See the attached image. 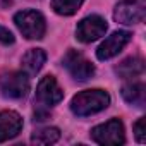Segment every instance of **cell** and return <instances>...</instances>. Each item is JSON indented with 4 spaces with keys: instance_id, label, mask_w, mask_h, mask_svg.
Returning <instances> with one entry per match:
<instances>
[{
    "instance_id": "obj_2",
    "label": "cell",
    "mask_w": 146,
    "mask_h": 146,
    "mask_svg": "<svg viewBox=\"0 0 146 146\" xmlns=\"http://www.w3.org/2000/svg\"><path fill=\"white\" fill-rule=\"evenodd\" d=\"M14 23L17 29L23 33V36L28 40H41L45 36L46 23L43 14L38 11H33V9L21 11L14 16Z\"/></svg>"
},
{
    "instance_id": "obj_16",
    "label": "cell",
    "mask_w": 146,
    "mask_h": 146,
    "mask_svg": "<svg viewBox=\"0 0 146 146\" xmlns=\"http://www.w3.org/2000/svg\"><path fill=\"white\" fill-rule=\"evenodd\" d=\"M144 125H146V117H141L136 124H134V136L139 143H144L146 141V131H144Z\"/></svg>"
},
{
    "instance_id": "obj_6",
    "label": "cell",
    "mask_w": 146,
    "mask_h": 146,
    "mask_svg": "<svg viewBox=\"0 0 146 146\" xmlns=\"http://www.w3.org/2000/svg\"><path fill=\"white\" fill-rule=\"evenodd\" d=\"M146 17V0H122L115 5L113 19L120 24H139Z\"/></svg>"
},
{
    "instance_id": "obj_13",
    "label": "cell",
    "mask_w": 146,
    "mask_h": 146,
    "mask_svg": "<svg viewBox=\"0 0 146 146\" xmlns=\"http://www.w3.org/2000/svg\"><path fill=\"white\" fill-rule=\"evenodd\" d=\"M122 98L137 108H143L146 105V86L143 83H129L122 88Z\"/></svg>"
},
{
    "instance_id": "obj_9",
    "label": "cell",
    "mask_w": 146,
    "mask_h": 146,
    "mask_svg": "<svg viewBox=\"0 0 146 146\" xmlns=\"http://www.w3.org/2000/svg\"><path fill=\"white\" fill-rule=\"evenodd\" d=\"M131 38H132V35L129 31H115V33H112L98 46V50H96L98 60H108V58L119 55V52L124 50V46L131 41Z\"/></svg>"
},
{
    "instance_id": "obj_5",
    "label": "cell",
    "mask_w": 146,
    "mask_h": 146,
    "mask_svg": "<svg viewBox=\"0 0 146 146\" xmlns=\"http://www.w3.org/2000/svg\"><path fill=\"white\" fill-rule=\"evenodd\" d=\"M29 78L26 72H11L0 78V95L9 100H21L29 91Z\"/></svg>"
},
{
    "instance_id": "obj_17",
    "label": "cell",
    "mask_w": 146,
    "mask_h": 146,
    "mask_svg": "<svg viewBox=\"0 0 146 146\" xmlns=\"http://www.w3.org/2000/svg\"><path fill=\"white\" fill-rule=\"evenodd\" d=\"M0 43H4V45L14 43V35L7 28H4V26H0Z\"/></svg>"
},
{
    "instance_id": "obj_7",
    "label": "cell",
    "mask_w": 146,
    "mask_h": 146,
    "mask_svg": "<svg viewBox=\"0 0 146 146\" xmlns=\"http://www.w3.org/2000/svg\"><path fill=\"white\" fill-rule=\"evenodd\" d=\"M107 29H108L107 21L102 16L93 14V16H88L78 23L76 38L81 43H91V41H96L98 38H102L107 33Z\"/></svg>"
},
{
    "instance_id": "obj_4",
    "label": "cell",
    "mask_w": 146,
    "mask_h": 146,
    "mask_svg": "<svg viewBox=\"0 0 146 146\" xmlns=\"http://www.w3.org/2000/svg\"><path fill=\"white\" fill-rule=\"evenodd\" d=\"M62 64L76 81H88L95 74V65L78 50H67Z\"/></svg>"
},
{
    "instance_id": "obj_12",
    "label": "cell",
    "mask_w": 146,
    "mask_h": 146,
    "mask_svg": "<svg viewBox=\"0 0 146 146\" xmlns=\"http://www.w3.org/2000/svg\"><path fill=\"white\" fill-rule=\"evenodd\" d=\"M115 72L120 79H134L144 72V60L141 57H127L117 67Z\"/></svg>"
},
{
    "instance_id": "obj_3",
    "label": "cell",
    "mask_w": 146,
    "mask_h": 146,
    "mask_svg": "<svg viewBox=\"0 0 146 146\" xmlns=\"http://www.w3.org/2000/svg\"><path fill=\"white\" fill-rule=\"evenodd\" d=\"M91 139L103 146H119L125 143L124 124L119 119H110L105 124H100L91 129Z\"/></svg>"
},
{
    "instance_id": "obj_10",
    "label": "cell",
    "mask_w": 146,
    "mask_h": 146,
    "mask_svg": "<svg viewBox=\"0 0 146 146\" xmlns=\"http://www.w3.org/2000/svg\"><path fill=\"white\" fill-rule=\"evenodd\" d=\"M23 131V119L14 110L0 112V143L16 137Z\"/></svg>"
},
{
    "instance_id": "obj_1",
    "label": "cell",
    "mask_w": 146,
    "mask_h": 146,
    "mask_svg": "<svg viewBox=\"0 0 146 146\" xmlns=\"http://www.w3.org/2000/svg\"><path fill=\"white\" fill-rule=\"evenodd\" d=\"M110 105V95L105 90H84L74 95L70 102V110L78 117L95 115Z\"/></svg>"
},
{
    "instance_id": "obj_15",
    "label": "cell",
    "mask_w": 146,
    "mask_h": 146,
    "mask_svg": "<svg viewBox=\"0 0 146 146\" xmlns=\"http://www.w3.org/2000/svg\"><path fill=\"white\" fill-rule=\"evenodd\" d=\"M84 0H52V9L58 16H72L83 5Z\"/></svg>"
},
{
    "instance_id": "obj_8",
    "label": "cell",
    "mask_w": 146,
    "mask_h": 146,
    "mask_svg": "<svg viewBox=\"0 0 146 146\" xmlns=\"http://www.w3.org/2000/svg\"><path fill=\"white\" fill-rule=\"evenodd\" d=\"M64 100V91L58 86L57 79L53 76H45L41 78V81L38 83L36 88V103L38 107H53L57 103H60Z\"/></svg>"
},
{
    "instance_id": "obj_14",
    "label": "cell",
    "mask_w": 146,
    "mask_h": 146,
    "mask_svg": "<svg viewBox=\"0 0 146 146\" xmlns=\"http://www.w3.org/2000/svg\"><path fill=\"white\" fill-rule=\"evenodd\" d=\"M60 139V131L57 127H43L31 134V143L36 144H53Z\"/></svg>"
},
{
    "instance_id": "obj_11",
    "label": "cell",
    "mask_w": 146,
    "mask_h": 146,
    "mask_svg": "<svg viewBox=\"0 0 146 146\" xmlns=\"http://www.w3.org/2000/svg\"><path fill=\"white\" fill-rule=\"evenodd\" d=\"M46 62V53L45 50L41 48H31L28 50L24 55H23V60H21V67L23 70L26 72L28 76H35L41 70L43 64Z\"/></svg>"
}]
</instances>
